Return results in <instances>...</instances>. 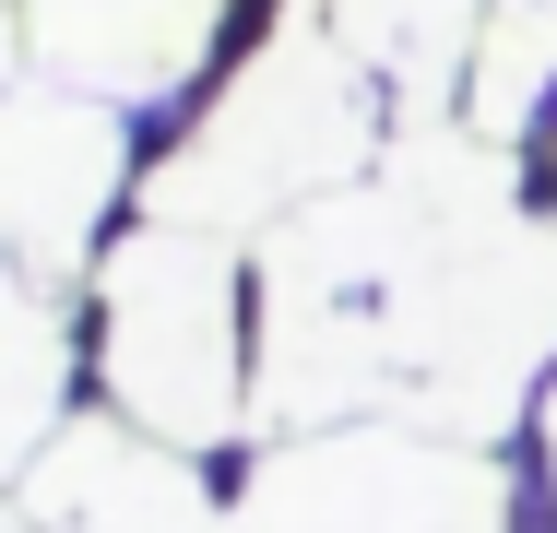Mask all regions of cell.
<instances>
[{
    "instance_id": "cell-11",
    "label": "cell",
    "mask_w": 557,
    "mask_h": 533,
    "mask_svg": "<svg viewBox=\"0 0 557 533\" xmlns=\"http://www.w3.org/2000/svg\"><path fill=\"white\" fill-rule=\"evenodd\" d=\"M546 498H557V392H546Z\"/></svg>"
},
{
    "instance_id": "cell-1",
    "label": "cell",
    "mask_w": 557,
    "mask_h": 533,
    "mask_svg": "<svg viewBox=\"0 0 557 533\" xmlns=\"http://www.w3.org/2000/svg\"><path fill=\"white\" fill-rule=\"evenodd\" d=\"M557 225L522 213L498 142L416 119L380 178H356L261 249V416L510 438L557 380Z\"/></svg>"
},
{
    "instance_id": "cell-10",
    "label": "cell",
    "mask_w": 557,
    "mask_h": 533,
    "mask_svg": "<svg viewBox=\"0 0 557 533\" xmlns=\"http://www.w3.org/2000/svg\"><path fill=\"white\" fill-rule=\"evenodd\" d=\"M546 84H557V0H486L474 84H462L474 131H486V142H510V131L546 107Z\"/></svg>"
},
{
    "instance_id": "cell-4",
    "label": "cell",
    "mask_w": 557,
    "mask_h": 533,
    "mask_svg": "<svg viewBox=\"0 0 557 533\" xmlns=\"http://www.w3.org/2000/svg\"><path fill=\"white\" fill-rule=\"evenodd\" d=\"M225 533H510V474L416 426H321L249 462Z\"/></svg>"
},
{
    "instance_id": "cell-5",
    "label": "cell",
    "mask_w": 557,
    "mask_h": 533,
    "mask_svg": "<svg viewBox=\"0 0 557 533\" xmlns=\"http://www.w3.org/2000/svg\"><path fill=\"white\" fill-rule=\"evenodd\" d=\"M119 178H131V131L108 96H72L48 72H24L0 107V237H12V273H96V225H108Z\"/></svg>"
},
{
    "instance_id": "cell-12",
    "label": "cell",
    "mask_w": 557,
    "mask_h": 533,
    "mask_svg": "<svg viewBox=\"0 0 557 533\" xmlns=\"http://www.w3.org/2000/svg\"><path fill=\"white\" fill-rule=\"evenodd\" d=\"M12 533H36V522H24V510H12Z\"/></svg>"
},
{
    "instance_id": "cell-6",
    "label": "cell",
    "mask_w": 557,
    "mask_h": 533,
    "mask_svg": "<svg viewBox=\"0 0 557 533\" xmlns=\"http://www.w3.org/2000/svg\"><path fill=\"white\" fill-rule=\"evenodd\" d=\"M24 522L36 533H225V510L202 498L190 450L143 438L131 416H84L24 462Z\"/></svg>"
},
{
    "instance_id": "cell-3",
    "label": "cell",
    "mask_w": 557,
    "mask_h": 533,
    "mask_svg": "<svg viewBox=\"0 0 557 533\" xmlns=\"http://www.w3.org/2000/svg\"><path fill=\"white\" fill-rule=\"evenodd\" d=\"M96 356H108L119 416L166 450H214L261 416V368H249V297H237V249L202 225H131L96 261Z\"/></svg>"
},
{
    "instance_id": "cell-2",
    "label": "cell",
    "mask_w": 557,
    "mask_h": 533,
    "mask_svg": "<svg viewBox=\"0 0 557 533\" xmlns=\"http://www.w3.org/2000/svg\"><path fill=\"white\" fill-rule=\"evenodd\" d=\"M368 154H392L380 142V84L344 60L333 0H285L273 36L237 60V84L190 119V142L143 178V225H202V237L261 225L273 237L309 202L356 190Z\"/></svg>"
},
{
    "instance_id": "cell-13",
    "label": "cell",
    "mask_w": 557,
    "mask_h": 533,
    "mask_svg": "<svg viewBox=\"0 0 557 533\" xmlns=\"http://www.w3.org/2000/svg\"><path fill=\"white\" fill-rule=\"evenodd\" d=\"M546 178H557V142H546Z\"/></svg>"
},
{
    "instance_id": "cell-7",
    "label": "cell",
    "mask_w": 557,
    "mask_h": 533,
    "mask_svg": "<svg viewBox=\"0 0 557 533\" xmlns=\"http://www.w3.org/2000/svg\"><path fill=\"white\" fill-rule=\"evenodd\" d=\"M225 0H12V36H24V72L72 84V96H178L214 48Z\"/></svg>"
},
{
    "instance_id": "cell-9",
    "label": "cell",
    "mask_w": 557,
    "mask_h": 533,
    "mask_svg": "<svg viewBox=\"0 0 557 533\" xmlns=\"http://www.w3.org/2000/svg\"><path fill=\"white\" fill-rule=\"evenodd\" d=\"M0 344H12V392H0V450L12 474L60 438V392H72V309L48 273H12L0 285Z\"/></svg>"
},
{
    "instance_id": "cell-8",
    "label": "cell",
    "mask_w": 557,
    "mask_h": 533,
    "mask_svg": "<svg viewBox=\"0 0 557 533\" xmlns=\"http://www.w3.org/2000/svg\"><path fill=\"white\" fill-rule=\"evenodd\" d=\"M333 36L404 119H440V107L474 84L486 0H333Z\"/></svg>"
}]
</instances>
